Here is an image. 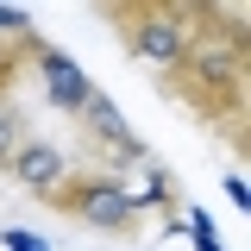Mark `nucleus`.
<instances>
[{"instance_id":"nucleus-6","label":"nucleus","mask_w":251,"mask_h":251,"mask_svg":"<svg viewBox=\"0 0 251 251\" xmlns=\"http://www.w3.org/2000/svg\"><path fill=\"white\" fill-rule=\"evenodd\" d=\"M6 170H13V176H19V182L44 201V195L69 176V157H63V145H50V138H25V145H19V157H13Z\"/></svg>"},{"instance_id":"nucleus-2","label":"nucleus","mask_w":251,"mask_h":251,"mask_svg":"<svg viewBox=\"0 0 251 251\" xmlns=\"http://www.w3.org/2000/svg\"><path fill=\"white\" fill-rule=\"evenodd\" d=\"M100 19L120 31L126 57L157 63V69H176V63L188 57L201 19H207V6H201V0H113V6H100Z\"/></svg>"},{"instance_id":"nucleus-3","label":"nucleus","mask_w":251,"mask_h":251,"mask_svg":"<svg viewBox=\"0 0 251 251\" xmlns=\"http://www.w3.org/2000/svg\"><path fill=\"white\" fill-rule=\"evenodd\" d=\"M44 207L63 220H75V226H94V232H138V207L126 201V182H113L107 170H69L50 195H44Z\"/></svg>"},{"instance_id":"nucleus-7","label":"nucleus","mask_w":251,"mask_h":251,"mask_svg":"<svg viewBox=\"0 0 251 251\" xmlns=\"http://www.w3.org/2000/svg\"><path fill=\"white\" fill-rule=\"evenodd\" d=\"M38 44H44V38H0V100H6V94L19 88V75L31 69Z\"/></svg>"},{"instance_id":"nucleus-5","label":"nucleus","mask_w":251,"mask_h":251,"mask_svg":"<svg viewBox=\"0 0 251 251\" xmlns=\"http://www.w3.org/2000/svg\"><path fill=\"white\" fill-rule=\"evenodd\" d=\"M31 69H38V82H44V94H50V107H63V113H82V107H88L94 82L82 75V63H75V57H63L57 44H38Z\"/></svg>"},{"instance_id":"nucleus-4","label":"nucleus","mask_w":251,"mask_h":251,"mask_svg":"<svg viewBox=\"0 0 251 251\" xmlns=\"http://www.w3.org/2000/svg\"><path fill=\"white\" fill-rule=\"evenodd\" d=\"M75 126H82V145H88V151H100L107 163H113V170H126V163H145V145L126 132L120 107H113V100H107L100 88L88 94V107L75 113Z\"/></svg>"},{"instance_id":"nucleus-10","label":"nucleus","mask_w":251,"mask_h":251,"mask_svg":"<svg viewBox=\"0 0 251 251\" xmlns=\"http://www.w3.org/2000/svg\"><path fill=\"white\" fill-rule=\"evenodd\" d=\"M6 245H13V251H44V239H31V232H6Z\"/></svg>"},{"instance_id":"nucleus-8","label":"nucleus","mask_w":251,"mask_h":251,"mask_svg":"<svg viewBox=\"0 0 251 251\" xmlns=\"http://www.w3.org/2000/svg\"><path fill=\"white\" fill-rule=\"evenodd\" d=\"M25 138H31V132H25V113H19V100L6 94V100H0V170L19 157V145H25Z\"/></svg>"},{"instance_id":"nucleus-1","label":"nucleus","mask_w":251,"mask_h":251,"mask_svg":"<svg viewBox=\"0 0 251 251\" xmlns=\"http://www.w3.org/2000/svg\"><path fill=\"white\" fill-rule=\"evenodd\" d=\"M163 94L182 100L195 120L232 132V151L245 157V94H251V38L239 6H207L188 57L163 69Z\"/></svg>"},{"instance_id":"nucleus-9","label":"nucleus","mask_w":251,"mask_h":251,"mask_svg":"<svg viewBox=\"0 0 251 251\" xmlns=\"http://www.w3.org/2000/svg\"><path fill=\"white\" fill-rule=\"evenodd\" d=\"M0 38H38V25H31L25 6H0Z\"/></svg>"}]
</instances>
